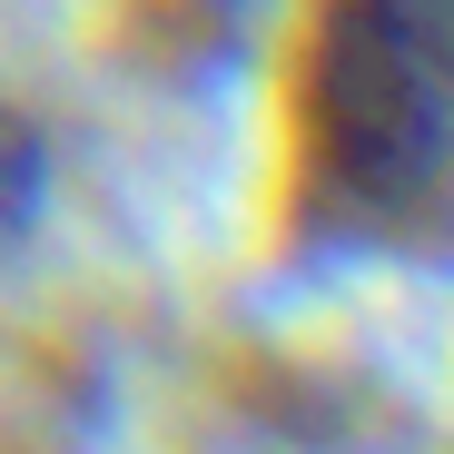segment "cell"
I'll use <instances>...</instances> for the list:
<instances>
[{
  "label": "cell",
  "mask_w": 454,
  "mask_h": 454,
  "mask_svg": "<svg viewBox=\"0 0 454 454\" xmlns=\"http://www.w3.org/2000/svg\"><path fill=\"white\" fill-rule=\"evenodd\" d=\"M286 227L317 257H454V0H307Z\"/></svg>",
  "instance_id": "cell-1"
},
{
  "label": "cell",
  "mask_w": 454,
  "mask_h": 454,
  "mask_svg": "<svg viewBox=\"0 0 454 454\" xmlns=\"http://www.w3.org/2000/svg\"><path fill=\"white\" fill-rule=\"evenodd\" d=\"M50 188H59V148L40 129V109H20L0 90V257H20L50 217Z\"/></svg>",
  "instance_id": "cell-2"
}]
</instances>
